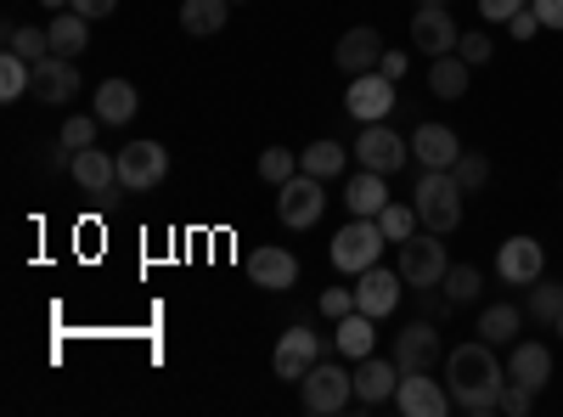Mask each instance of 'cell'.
I'll return each mask as SVG.
<instances>
[{
  "label": "cell",
  "instance_id": "cell-1",
  "mask_svg": "<svg viewBox=\"0 0 563 417\" xmlns=\"http://www.w3.org/2000/svg\"><path fill=\"white\" fill-rule=\"evenodd\" d=\"M445 389H451L456 411H467V417H490V411H501L507 373H501V361L490 355L485 339H474V344H451V350H445Z\"/></svg>",
  "mask_w": 563,
  "mask_h": 417
},
{
  "label": "cell",
  "instance_id": "cell-2",
  "mask_svg": "<svg viewBox=\"0 0 563 417\" xmlns=\"http://www.w3.org/2000/svg\"><path fill=\"white\" fill-rule=\"evenodd\" d=\"M462 180L451 175V169H422L417 175V193H411V204H417V220L429 226V231H456L462 226Z\"/></svg>",
  "mask_w": 563,
  "mask_h": 417
},
{
  "label": "cell",
  "instance_id": "cell-3",
  "mask_svg": "<svg viewBox=\"0 0 563 417\" xmlns=\"http://www.w3.org/2000/svg\"><path fill=\"white\" fill-rule=\"evenodd\" d=\"M395 271L406 276V288H440V276L451 271L440 231H411V238L400 243V254H395Z\"/></svg>",
  "mask_w": 563,
  "mask_h": 417
},
{
  "label": "cell",
  "instance_id": "cell-4",
  "mask_svg": "<svg viewBox=\"0 0 563 417\" xmlns=\"http://www.w3.org/2000/svg\"><path fill=\"white\" fill-rule=\"evenodd\" d=\"M299 395H305V411L310 417H339L355 395V373H344V366L333 361H316L310 373L299 378Z\"/></svg>",
  "mask_w": 563,
  "mask_h": 417
},
{
  "label": "cell",
  "instance_id": "cell-5",
  "mask_svg": "<svg viewBox=\"0 0 563 417\" xmlns=\"http://www.w3.org/2000/svg\"><path fill=\"white\" fill-rule=\"evenodd\" d=\"M384 243H389V238H384V226H378V220L350 215V226L333 238V265H339V271H350V276H361V271L378 265Z\"/></svg>",
  "mask_w": 563,
  "mask_h": 417
},
{
  "label": "cell",
  "instance_id": "cell-6",
  "mask_svg": "<svg viewBox=\"0 0 563 417\" xmlns=\"http://www.w3.org/2000/svg\"><path fill=\"white\" fill-rule=\"evenodd\" d=\"M321 209H327V180L310 175V169H299L288 187H276V220H282V226L305 231V226L321 220Z\"/></svg>",
  "mask_w": 563,
  "mask_h": 417
},
{
  "label": "cell",
  "instance_id": "cell-7",
  "mask_svg": "<svg viewBox=\"0 0 563 417\" xmlns=\"http://www.w3.org/2000/svg\"><path fill=\"white\" fill-rule=\"evenodd\" d=\"M169 180V153L158 142H124L119 153V187L124 193H158Z\"/></svg>",
  "mask_w": 563,
  "mask_h": 417
},
{
  "label": "cell",
  "instance_id": "cell-8",
  "mask_svg": "<svg viewBox=\"0 0 563 417\" xmlns=\"http://www.w3.org/2000/svg\"><path fill=\"white\" fill-rule=\"evenodd\" d=\"M411 45L422 57H451L456 45H462V29H456V18L445 12V7H434V0H422L417 7V18H411Z\"/></svg>",
  "mask_w": 563,
  "mask_h": 417
},
{
  "label": "cell",
  "instance_id": "cell-9",
  "mask_svg": "<svg viewBox=\"0 0 563 417\" xmlns=\"http://www.w3.org/2000/svg\"><path fill=\"white\" fill-rule=\"evenodd\" d=\"M355 158H361V169H378V175H389V169H406V158H411V142H400V135L378 119V124H366L361 135H355Z\"/></svg>",
  "mask_w": 563,
  "mask_h": 417
},
{
  "label": "cell",
  "instance_id": "cell-10",
  "mask_svg": "<svg viewBox=\"0 0 563 417\" xmlns=\"http://www.w3.org/2000/svg\"><path fill=\"white\" fill-rule=\"evenodd\" d=\"M496 276H501L507 288H530V283H541V276H547V249H541L536 238H507L501 254H496Z\"/></svg>",
  "mask_w": 563,
  "mask_h": 417
},
{
  "label": "cell",
  "instance_id": "cell-11",
  "mask_svg": "<svg viewBox=\"0 0 563 417\" xmlns=\"http://www.w3.org/2000/svg\"><path fill=\"white\" fill-rule=\"evenodd\" d=\"M344 108H350L361 124L389 119V113H395V79H384L378 68H372V74H355L350 90H344Z\"/></svg>",
  "mask_w": 563,
  "mask_h": 417
},
{
  "label": "cell",
  "instance_id": "cell-12",
  "mask_svg": "<svg viewBox=\"0 0 563 417\" xmlns=\"http://www.w3.org/2000/svg\"><path fill=\"white\" fill-rule=\"evenodd\" d=\"M456 400L451 389H440V378L429 373H400V389H395V411L400 417H445Z\"/></svg>",
  "mask_w": 563,
  "mask_h": 417
},
{
  "label": "cell",
  "instance_id": "cell-13",
  "mask_svg": "<svg viewBox=\"0 0 563 417\" xmlns=\"http://www.w3.org/2000/svg\"><path fill=\"white\" fill-rule=\"evenodd\" d=\"M316 361H321V339L305 328V321L282 333V339H276V355H271V366H276V378H282V384H299Z\"/></svg>",
  "mask_w": 563,
  "mask_h": 417
},
{
  "label": "cell",
  "instance_id": "cell-14",
  "mask_svg": "<svg viewBox=\"0 0 563 417\" xmlns=\"http://www.w3.org/2000/svg\"><path fill=\"white\" fill-rule=\"evenodd\" d=\"M434 361H440V328L429 316L411 321L406 333H395V366L400 373H434Z\"/></svg>",
  "mask_w": 563,
  "mask_h": 417
},
{
  "label": "cell",
  "instance_id": "cell-15",
  "mask_svg": "<svg viewBox=\"0 0 563 417\" xmlns=\"http://www.w3.org/2000/svg\"><path fill=\"white\" fill-rule=\"evenodd\" d=\"M400 288H406V276H400V271L372 265V271H361V276H355V310H366L372 321H378V316H395Z\"/></svg>",
  "mask_w": 563,
  "mask_h": 417
},
{
  "label": "cell",
  "instance_id": "cell-16",
  "mask_svg": "<svg viewBox=\"0 0 563 417\" xmlns=\"http://www.w3.org/2000/svg\"><path fill=\"white\" fill-rule=\"evenodd\" d=\"M79 97V63L74 57H45V63H34V102H45V108H63V102H74Z\"/></svg>",
  "mask_w": 563,
  "mask_h": 417
},
{
  "label": "cell",
  "instance_id": "cell-17",
  "mask_svg": "<svg viewBox=\"0 0 563 417\" xmlns=\"http://www.w3.org/2000/svg\"><path fill=\"white\" fill-rule=\"evenodd\" d=\"M395 389H400V366L395 361H378V355H361L355 361V400L372 411V406H384V400H395Z\"/></svg>",
  "mask_w": 563,
  "mask_h": 417
},
{
  "label": "cell",
  "instance_id": "cell-18",
  "mask_svg": "<svg viewBox=\"0 0 563 417\" xmlns=\"http://www.w3.org/2000/svg\"><path fill=\"white\" fill-rule=\"evenodd\" d=\"M249 276H254V288H271V294H288V288L299 283V260H294L288 249H276V243H265V249H254V254H249Z\"/></svg>",
  "mask_w": 563,
  "mask_h": 417
},
{
  "label": "cell",
  "instance_id": "cell-19",
  "mask_svg": "<svg viewBox=\"0 0 563 417\" xmlns=\"http://www.w3.org/2000/svg\"><path fill=\"white\" fill-rule=\"evenodd\" d=\"M333 63L355 79V74H372L384 63V40H378V29H350V34H339V45H333Z\"/></svg>",
  "mask_w": 563,
  "mask_h": 417
},
{
  "label": "cell",
  "instance_id": "cell-20",
  "mask_svg": "<svg viewBox=\"0 0 563 417\" xmlns=\"http://www.w3.org/2000/svg\"><path fill=\"white\" fill-rule=\"evenodd\" d=\"M411 158H417L422 169H451V164L462 158L456 130H445V124H417V130H411Z\"/></svg>",
  "mask_w": 563,
  "mask_h": 417
},
{
  "label": "cell",
  "instance_id": "cell-21",
  "mask_svg": "<svg viewBox=\"0 0 563 417\" xmlns=\"http://www.w3.org/2000/svg\"><path fill=\"white\" fill-rule=\"evenodd\" d=\"M68 175L79 180L85 193H97V198H113V193H119V153H97V147H85V153H74Z\"/></svg>",
  "mask_w": 563,
  "mask_h": 417
},
{
  "label": "cell",
  "instance_id": "cell-22",
  "mask_svg": "<svg viewBox=\"0 0 563 417\" xmlns=\"http://www.w3.org/2000/svg\"><path fill=\"white\" fill-rule=\"evenodd\" d=\"M507 378L541 395V389L552 384V350H547V344H512V355H507Z\"/></svg>",
  "mask_w": 563,
  "mask_h": 417
},
{
  "label": "cell",
  "instance_id": "cell-23",
  "mask_svg": "<svg viewBox=\"0 0 563 417\" xmlns=\"http://www.w3.org/2000/svg\"><path fill=\"white\" fill-rule=\"evenodd\" d=\"M135 113H141V97H135L130 79H102L97 85V119L102 124H130Z\"/></svg>",
  "mask_w": 563,
  "mask_h": 417
},
{
  "label": "cell",
  "instance_id": "cell-24",
  "mask_svg": "<svg viewBox=\"0 0 563 417\" xmlns=\"http://www.w3.org/2000/svg\"><path fill=\"white\" fill-rule=\"evenodd\" d=\"M333 344H339V355H344V361H361V355L378 350V328H372V316H366V310H350V316H339Z\"/></svg>",
  "mask_w": 563,
  "mask_h": 417
},
{
  "label": "cell",
  "instance_id": "cell-25",
  "mask_svg": "<svg viewBox=\"0 0 563 417\" xmlns=\"http://www.w3.org/2000/svg\"><path fill=\"white\" fill-rule=\"evenodd\" d=\"M225 18H231V0H180V29L192 34V40L220 34Z\"/></svg>",
  "mask_w": 563,
  "mask_h": 417
},
{
  "label": "cell",
  "instance_id": "cell-26",
  "mask_svg": "<svg viewBox=\"0 0 563 417\" xmlns=\"http://www.w3.org/2000/svg\"><path fill=\"white\" fill-rule=\"evenodd\" d=\"M344 204H350V215H366V220H378V215H384V204H389V187H384V175H378V169H361V175L350 180Z\"/></svg>",
  "mask_w": 563,
  "mask_h": 417
},
{
  "label": "cell",
  "instance_id": "cell-27",
  "mask_svg": "<svg viewBox=\"0 0 563 417\" xmlns=\"http://www.w3.org/2000/svg\"><path fill=\"white\" fill-rule=\"evenodd\" d=\"M350 153H355V147H339L333 135H321V142H310V147L299 153V169H310V175H321V180H333V175L350 169Z\"/></svg>",
  "mask_w": 563,
  "mask_h": 417
},
{
  "label": "cell",
  "instance_id": "cell-28",
  "mask_svg": "<svg viewBox=\"0 0 563 417\" xmlns=\"http://www.w3.org/2000/svg\"><path fill=\"white\" fill-rule=\"evenodd\" d=\"M45 29H52V52H57V57H74V63H79V52L90 45V18H79V12L68 7L63 18H52Z\"/></svg>",
  "mask_w": 563,
  "mask_h": 417
},
{
  "label": "cell",
  "instance_id": "cell-29",
  "mask_svg": "<svg viewBox=\"0 0 563 417\" xmlns=\"http://www.w3.org/2000/svg\"><path fill=\"white\" fill-rule=\"evenodd\" d=\"M519 328H525L519 305H485V316H479V339L485 344H519Z\"/></svg>",
  "mask_w": 563,
  "mask_h": 417
},
{
  "label": "cell",
  "instance_id": "cell-30",
  "mask_svg": "<svg viewBox=\"0 0 563 417\" xmlns=\"http://www.w3.org/2000/svg\"><path fill=\"white\" fill-rule=\"evenodd\" d=\"M467 79H474V68H467L456 52L451 57H434V68H429V90H434V97H445V102L467 97Z\"/></svg>",
  "mask_w": 563,
  "mask_h": 417
},
{
  "label": "cell",
  "instance_id": "cell-31",
  "mask_svg": "<svg viewBox=\"0 0 563 417\" xmlns=\"http://www.w3.org/2000/svg\"><path fill=\"white\" fill-rule=\"evenodd\" d=\"M7 52H18V57H29V63H45V57H52V29L12 23V29H7Z\"/></svg>",
  "mask_w": 563,
  "mask_h": 417
},
{
  "label": "cell",
  "instance_id": "cell-32",
  "mask_svg": "<svg viewBox=\"0 0 563 417\" xmlns=\"http://www.w3.org/2000/svg\"><path fill=\"white\" fill-rule=\"evenodd\" d=\"M29 90H34V63L7 52L0 57V102H18V97H29Z\"/></svg>",
  "mask_w": 563,
  "mask_h": 417
},
{
  "label": "cell",
  "instance_id": "cell-33",
  "mask_svg": "<svg viewBox=\"0 0 563 417\" xmlns=\"http://www.w3.org/2000/svg\"><path fill=\"white\" fill-rule=\"evenodd\" d=\"M294 175H299V153H288V147H265L260 153V180L265 187H288Z\"/></svg>",
  "mask_w": 563,
  "mask_h": 417
},
{
  "label": "cell",
  "instance_id": "cell-34",
  "mask_svg": "<svg viewBox=\"0 0 563 417\" xmlns=\"http://www.w3.org/2000/svg\"><path fill=\"white\" fill-rule=\"evenodd\" d=\"M440 288H445V299H451V305H474L485 283H479V271H474V265H451V271L440 276Z\"/></svg>",
  "mask_w": 563,
  "mask_h": 417
},
{
  "label": "cell",
  "instance_id": "cell-35",
  "mask_svg": "<svg viewBox=\"0 0 563 417\" xmlns=\"http://www.w3.org/2000/svg\"><path fill=\"white\" fill-rule=\"evenodd\" d=\"M558 316H563V283H547V276L530 283V321H547L552 328Z\"/></svg>",
  "mask_w": 563,
  "mask_h": 417
},
{
  "label": "cell",
  "instance_id": "cell-36",
  "mask_svg": "<svg viewBox=\"0 0 563 417\" xmlns=\"http://www.w3.org/2000/svg\"><path fill=\"white\" fill-rule=\"evenodd\" d=\"M378 226H384V238H389V243H406L422 220H417V204H395V198H389L384 215H378Z\"/></svg>",
  "mask_w": 563,
  "mask_h": 417
},
{
  "label": "cell",
  "instance_id": "cell-37",
  "mask_svg": "<svg viewBox=\"0 0 563 417\" xmlns=\"http://www.w3.org/2000/svg\"><path fill=\"white\" fill-rule=\"evenodd\" d=\"M97 130H102V119H97V113H74V119L63 124L57 142H63L68 153H85V147H97Z\"/></svg>",
  "mask_w": 563,
  "mask_h": 417
},
{
  "label": "cell",
  "instance_id": "cell-38",
  "mask_svg": "<svg viewBox=\"0 0 563 417\" xmlns=\"http://www.w3.org/2000/svg\"><path fill=\"white\" fill-rule=\"evenodd\" d=\"M451 175L462 180V193H479L485 180H490V158H485V153H462V158L451 164Z\"/></svg>",
  "mask_w": 563,
  "mask_h": 417
},
{
  "label": "cell",
  "instance_id": "cell-39",
  "mask_svg": "<svg viewBox=\"0 0 563 417\" xmlns=\"http://www.w3.org/2000/svg\"><path fill=\"white\" fill-rule=\"evenodd\" d=\"M456 57H462L467 68H485V63L496 57V45H490V34H485V29H467V34H462V45H456Z\"/></svg>",
  "mask_w": 563,
  "mask_h": 417
},
{
  "label": "cell",
  "instance_id": "cell-40",
  "mask_svg": "<svg viewBox=\"0 0 563 417\" xmlns=\"http://www.w3.org/2000/svg\"><path fill=\"white\" fill-rule=\"evenodd\" d=\"M530 406H536V389H525V384H512V378H507V389H501V411H507V417H525Z\"/></svg>",
  "mask_w": 563,
  "mask_h": 417
},
{
  "label": "cell",
  "instance_id": "cell-41",
  "mask_svg": "<svg viewBox=\"0 0 563 417\" xmlns=\"http://www.w3.org/2000/svg\"><path fill=\"white\" fill-rule=\"evenodd\" d=\"M519 12H525V0H479V18L485 23H512Z\"/></svg>",
  "mask_w": 563,
  "mask_h": 417
},
{
  "label": "cell",
  "instance_id": "cell-42",
  "mask_svg": "<svg viewBox=\"0 0 563 417\" xmlns=\"http://www.w3.org/2000/svg\"><path fill=\"white\" fill-rule=\"evenodd\" d=\"M350 310H355V288H327V294H321V316L339 321V316H350Z\"/></svg>",
  "mask_w": 563,
  "mask_h": 417
},
{
  "label": "cell",
  "instance_id": "cell-43",
  "mask_svg": "<svg viewBox=\"0 0 563 417\" xmlns=\"http://www.w3.org/2000/svg\"><path fill=\"white\" fill-rule=\"evenodd\" d=\"M530 12L541 18V29H563V0H530Z\"/></svg>",
  "mask_w": 563,
  "mask_h": 417
},
{
  "label": "cell",
  "instance_id": "cell-44",
  "mask_svg": "<svg viewBox=\"0 0 563 417\" xmlns=\"http://www.w3.org/2000/svg\"><path fill=\"white\" fill-rule=\"evenodd\" d=\"M417 294H422V316H440V321H445V316L456 310V305L445 299V288H440V294H434V288H417Z\"/></svg>",
  "mask_w": 563,
  "mask_h": 417
},
{
  "label": "cell",
  "instance_id": "cell-45",
  "mask_svg": "<svg viewBox=\"0 0 563 417\" xmlns=\"http://www.w3.org/2000/svg\"><path fill=\"white\" fill-rule=\"evenodd\" d=\"M507 34H512V40H536V34H541V18H536V12L525 7L519 18H512V23H507Z\"/></svg>",
  "mask_w": 563,
  "mask_h": 417
},
{
  "label": "cell",
  "instance_id": "cell-46",
  "mask_svg": "<svg viewBox=\"0 0 563 417\" xmlns=\"http://www.w3.org/2000/svg\"><path fill=\"white\" fill-rule=\"evenodd\" d=\"M68 7H74L79 18H113V7H119V0H68Z\"/></svg>",
  "mask_w": 563,
  "mask_h": 417
},
{
  "label": "cell",
  "instance_id": "cell-47",
  "mask_svg": "<svg viewBox=\"0 0 563 417\" xmlns=\"http://www.w3.org/2000/svg\"><path fill=\"white\" fill-rule=\"evenodd\" d=\"M378 74L400 85V79H406V52H384V63H378Z\"/></svg>",
  "mask_w": 563,
  "mask_h": 417
},
{
  "label": "cell",
  "instance_id": "cell-48",
  "mask_svg": "<svg viewBox=\"0 0 563 417\" xmlns=\"http://www.w3.org/2000/svg\"><path fill=\"white\" fill-rule=\"evenodd\" d=\"M40 7H45V12H68V0H40Z\"/></svg>",
  "mask_w": 563,
  "mask_h": 417
},
{
  "label": "cell",
  "instance_id": "cell-49",
  "mask_svg": "<svg viewBox=\"0 0 563 417\" xmlns=\"http://www.w3.org/2000/svg\"><path fill=\"white\" fill-rule=\"evenodd\" d=\"M552 333H558V339H563V316H558V321H552Z\"/></svg>",
  "mask_w": 563,
  "mask_h": 417
},
{
  "label": "cell",
  "instance_id": "cell-50",
  "mask_svg": "<svg viewBox=\"0 0 563 417\" xmlns=\"http://www.w3.org/2000/svg\"><path fill=\"white\" fill-rule=\"evenodd\" d=\"M231 7H243V0H231Z\"/></svg>",
  "mask_w": 563,
  "mask_h": 417
},
{
  "label": "cell",
  "instance_id": "cell-51",
  "mask_svg": "<svg viewBox=\"0 0 563 417\" xmlns=\"http://www.w3.org/2000/svg\"><path fill=\"white\" fill-rule=\"evenodd\" d=\"M434 7H445V0H434Z\"/></svg>",
  "mask_w": 563,
  "mask_h": 417
}]
</instances>
